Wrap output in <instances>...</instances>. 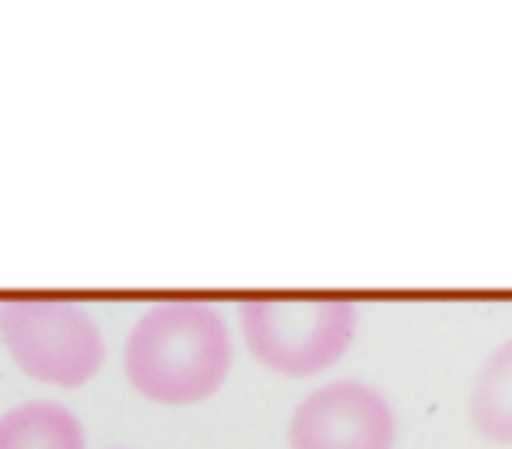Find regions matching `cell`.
I'll list each match as a JSON object with an SVG mask.
<instances>
[{
	"label": "cell",
	"instance_id": "cell-6",
	"mask_svg": "<svg viewBox=\"0 0 512 449\" xmlns=\"http://www.w3.org/2000/svg\"><path fill=\"white\" fill-rule=\"evenodd\" d=\"M470 421L491 442H512V341L481 365L470 390Z\"/></svg>",
	"mask_w": 512,
	"mask_h": 449
},
{
	"label": "cell",
	"instance_id": "cell-1",
	"mask_svg": "<svg viewBox=\"0 0 512 449\" xmlns=\"http://www.w3.org/2000/svg\"><path fill=\"white\" fill-rule=\"evenodd\" d=\"M123 369L130 386L155 404H200L232 369L228 323L207 302H162L134 323Z\"/></svg>",
	"mask_w": 512,
	"mask_h": 449
},
{
	"label": "cell",
	"instance_id": "cell-7",
	"mask_svg": "<svg viewBox=\"0 0 512 449\" xmlns=\"http://www.w3.org/2000/svg\"><path fill=\"white\" fill-rule=\"evenodd\" d=\"M116 449H120V446H116Z\"/></svg>",
	"mask_w": 512,
	"mask_h": 449
},
{
	"label": "cell",
	"instance_id": "cell-4",
	"mask_svg": "<svg viewBox=\"0 0 512 449\" xmlns=\"http://www.w3.org/2000/svg\"><path fill=\"white\" fill-rule=\"evenodd\" d=\"M397 421L379 390L358 379H337L292 411L288 446L292 449H393Z\"/></svg>",
	"mask_w": 512,
	"mask_h": 449
},
{
	"label": "cell",
	"instance_id": "cell-5",
	"mask_svg": "<svg viewBox=\"0 0 512 449\" xmlns=\"http://www.w3.org/2000/svg\"><path fill=\"white\" fill-rule=\"evenodd\" d=\"M0 449H85V428L64 404L32 400L0 418Z\"/></svg>",
	"mask_w": 512,
	"mask_h": 449
},
{
	"label": "cell",
	"instance_id": "cell-2",
	"mask_svg": "<svg viewBox=\"0 0 512 449\" xmlns=\"http://www.w3.org/2000/svg\"><path fill=\"white\" fill-rule=\"evenodd\" d=\"M358 309L348 299H246L239 327L249 351L278 376L306 379L337 365L355 341Z\"/></svg>",
	"mask_w": 512,
	"mask_h": 449
},
{
	"label": "cell",
	"instance_id": "cell-3",
	"mask_svg": "<svg viewBox=\"0 0 512 449\" xmlns=\"http://www.w3.org/2000/svg\"><path fill=\"white\" fill-rule=\"evenodd\" d=\"M0 337L25 376L53 386H85L106 362V341L92 316L71 302H8Z\"/></svg>",
	"mask_w": 512,
	"mask_h": 449
}]
</instances>
